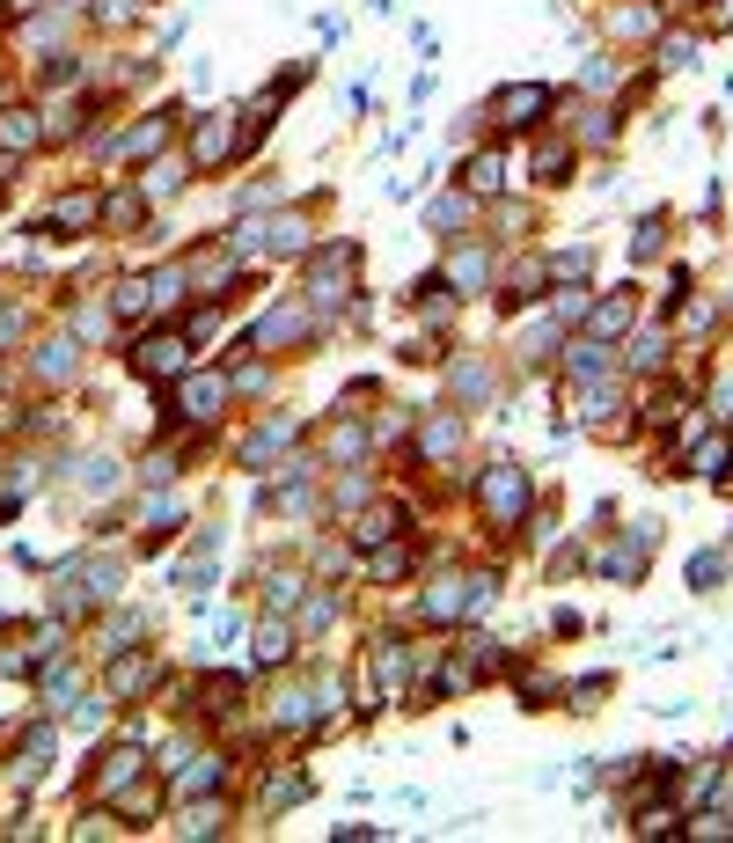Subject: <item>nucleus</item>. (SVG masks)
<instances>
[{"instance_id": "f257e3e1", "label": "nucleus", "mask_w": 733, "mask_h": 843, "mask_svg": "<svg viewBox=\"0 0 733 843\" xmlns=\"http://www.w3.org/2000/svg\"><path fill=\"white\" fill-rule=\"evenodd\" d=\"M125 360H132L140 382H176V374H191V331H154V337H140Z\"/></svg>"}, {"instance_id": "f03ea898", "label": "nucleus", "mask_w": 733, "mask_h": 843, "mask_svg": "<svg viewBox=\"0 0 733 843\" xmlns=\"http://www.w3.org/2000/svg\"><path fill=\"white\" fill-rule=\"evenodd\" d=\"M477 506H485L499 529H521V521H528V477H521L513 462H491L485 484H477Z\"/></svg>"}, {"instance_id": "7ed1b4c3", "label": "nucleus", "mask_w": 733, "mask_h": 843, "mask_svg": "<svg viewBox=\"0 0 733 843\" xmlns=\"http://www.w3.org/2000/svg\"><path fill=\"white\" fill-rule=\"evenodd\" d=\"M235 147H243V111H206V118L191 125V169L235 162Z\"/></svg>"}, {"instance_id": "20e7f679", "label": "nucleus", "mask_w": 733, "mask_h": 843, "mask_svg": "<svg viewBox=\"0 0 733 843\" xmlns=\"http://www.w3.org/2000/svg\"><path fill=\"white\" fill-rule=\"evenodd\" d=\"M309 337H316V309H309V301H287V309H271L265 323L243 337V353L249 345H257V353H287V345H309Z\"/></svg>"}, {"instance_id": "39448f33", "label": "nucleus", "mask_w": 733, "mask_h": 843, "mask_svg": "<svg viewBox=\"0 0 733 843\" xmlns=\"http://www.w3.org/2000/svg\"><path fill=\"white\" fill-rule=\"evenodd\" d=\"M550 89H543V81H507V89H499V96H491V118L507 125V132H528V125H543L550 118Z\"/></svg>"}, {"instance_id": "423d86ee", "label": "nucleus", "mask_w": 733, "mask_h": 843, "mask_svg": "<svg viewBox=\"0 0 733 843\" xmlns=\"http://www.w3.org/2000/svg\"><path fill=\"white\" fill-rule=\"evenodd\" d=\"M228 396H235V382H228V374H213V367H206V374H184V396H176V418H191V426H220V418H228Z\"/></svg>"}, {"instance_id": "0eeeda50", "label": "nucleus", "mask_w": 733, "mask_h": 843, "mask_svg": "<svg viewBox=\"0 0 733 843\" xmlns=\"http://www.w3.org/2000/svg\"><path fill=\"white\" fill-rule=\"evenodd\" d=\"M147 690H154V660H147V653H110V674H103V697L110 704H140Z\"/></svg>"}, {"instance_id": "6e6552de", "label": "nucleus", "mask_w": 733, "mask_h": 843, "mask_svg": "<svg viewBox=\"0 0 733 843\" xmlns=\"http://www.w3.org/2000/svg\"><path fill=\"white\" fill-rule=\"evenodd\" d=\"M170 132H176V111H147V118L118 140V154H125V162H154V154L170 147Z\"/></svg>"}, {"instance_id": "1a4fd4ad", "label": "nucleus", "mask_w": 733, "mask_h": 843, "mask_svg": "<svg viewBox=\"0 0 733 843\" xmlns=\"http://www.w3.org/2000/svg\"><path fill=\"white\" fill-rule=\"evenodd\" d=\"M67 228H73V235H81V228H103V192H67L37 235H67Z\"/></svg>"}, {"instance_id": "9d476101", "label": "nucleus", "mask_w": 733, "mask_h": 843, "mask_svg": "<svg viewBox=\"0 0 733 843\" xmlns=\"http://www.w3.org/2000/svg\"><path fill=\"white\" fill-rule=\"evenodd\" d=\"M565 353H572V360H565L572 382H609V374H616V345H609V337H572Z\"/></svg>"}, {"instance_id": "9b49d317", "label": "nucleus", "mask_w": 733, "mask_h": 843, "mask_svg": "<svg viewBox=\"0 0 733 843\" xmlns=\"http://www.w3.org/2000/svg\"><path fill=\"white\" fill-rule=\"evenodd\" d=\"M631 315H638V293H631V287H616L602 309H586V337H609V345H616V337L631 331Z\"/></svg>"}, {"instance_id": "f8f14e48", "label": "nucleus", "mask_w": 733, "mask_h": 843, "mask_svg": "<svg viewBox=\"0 0 733 843\" xmlns=\"http://www.w3.org/2000/svg\"><path fill=\"white\" fill-rule=\"evenodd\" d=\"M455 448H463V418H455V411H433V418L418 426V462H447Z\"/></svg>"}, {"instance_id": "ddd939ff", "label": "nucleus", "mask_w": 733, "mask_h": 843, "mask_svg": "<svg viewBox=\"0 0 733 843\" xmlns=\"http://www.w3.org/2000/svg\"><path fill=\"white\" fill-rule=\"evenodd\" d=\"M645 543H653V529H631L624 543H609V551H594V565H602L609 579H638V573H645Z\"/></svg>"}, {"instance_id": "4468645a", "label": "nucleus", "mask_w": 733, "mask_h": 843, "mask_svg": "<svg viewBox=\"0 0 733 843\" xmlns=\"http://www.w3.org/2000/svg\"><path fill=\"white\" fill-rule=\"evenodd\" d=\"M30 367H37V382H45V389H67L73 374H81V345L51 337V345H37V360H30Z\"/></svg>"}, {"instance_id": "2eb2a0df", "label": "nucleus", "mask_w": 733, "mask_h": 843, "mask_svg": "<svg viewBox=\"0 0 733 843\" xmlns=\"http://www.w3.org/2000/svg\"><path fill=\"white\" fill-rule=\"evenodd\" d=\"M140 771H147L140 741H132V748H110V755H103V771H96V793H103V799H125V785H132Z\"/></svg>"}, {"instance_id": "dca6fc26", "label": "nucleus", "mask_w": 733, "mask_h": 843, "mask_svg": "<svg viewBox=\"0 0 733 843\" xmlns=\"http://www.w3.org/2000/svg\"><path fill=\"white\" fill-rule=\"evenodd\" d=\"M440 279H447L455 293H485V287H491V250H455Z\"/></svg>"}, {"instance_id": "f3484780", "label": "nucleus", "mask_w": 733, "mask_h": 843, "mask_svg": "<svg viewBox=\"0 0 733 843\" xmlns=\"http://www.w3.org/2000/svg\"><path fill=\"white\" fill-rule=\"evenodd\" d=\"M265 228H271V250H279V257H316V228L301 213H279V220H265Z\"/></svg>"}, {"instance_id": "a211bd4d", "label": "nucleus", "mask_w": 733, "mask_h": 843, "mask_svg": "<svg viewBox=\"0 0 733 843\" xmlns=\"http://www.w3.org/2000/svg\"><path fill=\"white\" fill-rule=\"evenodd\" d=\"M30 147H45L37 111H0V154H30Z\"/></svg>"}, {"instance_id": "6ab92c4d", "label": "nucleus", "mask_w": 733, "mask_h": 843, "mask_svg": "<svg viewBox=\"0 0 733 843\" xmlns=\"http://www.w3.org/2000/svg\"><path fill=\"white\" fill-rule=\"evenodd\" d=\"M426 220H433L440 235H463L469 220H477V192H455V198H433V206H426Z\"/></svg>"}, {"instance_id": "aec40b11", "label": "nucleus", "mask_w": 733, "mask_h": 843, "mask_svg": "<svg viewBox=\"0 0 733 843\" xmlns=\"http://www.w3.org/2000/svg\"><path fill=\"white\" fill-rule=\"evenodd\" d=\"M418 616H426V624H455V616H463V579H433V594L418 602Z\"/></svg>"}, {"instance_id": "412c9836", "label": "nucleus", "mask_w": 733, "mask_h": 843, "mask_svg": "<svg viewBox=\"0 0 733 843\" xmlns=\"http://www.w3.org/2000/svg\"><path fill=\"white\" fill-rule=\"evenodd\" d=\"M572 162H580V154H572L565 140H550V147H536V162H528V176H536V184H565V176H572Z\"/></svg>"}, {"instance_id": "4be33fe9", "label": "nucleus", "mask_w": 733, "mask_h": 843, "mask_svg": "<svg viewBox=\"0 0 733 843\" xmlns=\"http://www.w3.org/2000/svg\"><path fill=\"white\" fill-rule=\"evenodd\" d=\"M660 250H667V213H645L631 228V265H653Z\"/></svg>"}, {"instance_id": "5701e85b", "label": "nucleus", "mask_w": 733, "mask_h": 843, "mask_svg": "<svg viewBox=\"0 0 733 843\" xmlns=\"http://www.w3.org/2000/svg\"><path fill=\"white\" fill-rule=\"evenodd\" d=\"M287 440H293V418H271V426H265V434H257V440H243V462H249V470H265V462L279 455Z\"/></svg>"}, {"instance_id": "b1692460", "label": "nucleus", "mask_w": 733, "mask_h": 843, "mask_svg": "<svg viewBox=\"0 0 733 843\" xmlns=\"http://www.w3.org/2000/svg\"><path fill=\"white\" fill-rule=\"evenodd\" d=\"M396 529H404V506H389V513H360V521H352V543L374 551V543H389Z\"/></svg>"}, {"instance_id": "393cba45", "label": "nucleus", "mask_w": 733, "mask_h": 843, "mask_svg": "<svg viewBox=\"0 0 733 843\" xmlns=\"http://www.w3.org/2000/svg\"><path fill=\"white\" fill-rule=\"evenodd\" d=\"M176 829H184V836H220V829H228V807H220V799H198V807L176 815Z\"/></svg>"}, {"instance_id": "a878e982", "label": "nucleus", "mask_w": 733, "mask_h": 843, "mask_svg": "<svg viewBox=\"0 0 733 843\" xmlns=\"http://www.w3.org/2000/svg\"><path fill=\"white\" fill-rule=\"evenodd\" d=\"M140 213H147V192H125V184L103 192V228H110V235H118L125 220H140Z\"/></svg>"}, {"instance_id": "bb28decb", "label": "nucleus", "mask_w": 733, "mask_h": 843, "mask_svg": "<svg viewBox=\"0 0 733 843\" xmlns=\"http://www.w3.org/2000/svg\"><path fill=\"white\" fill-rule=\"evenodd\" d=\"M653 67H697V37H689V30L653 37Z\"/></svg>"}, {"instance_id": "cd10ccee", "label": "nucleus", "mask_w": 733, "mask_h": 843, "mask_svg": "<svg viewBox=\"0 0 733 843\" xmlns=\"http://www.w3.org/2000/svg\"><path fill=\"white\" fill-rule=\"evenodd\" d=\"M330 616H338V602L316 587V594L301 602V616H293V631H301V638H323V631H330Z\"/></svg>"}, {"instance_id": "c85d7f7f", "label": "nucleus", "mask_w": 733, "mask_h": 843, "mask_svg": "<svg viewBox=\"0 0 733 843\" xmlns=\"http://www.w3.org/2000/svg\"><path fill=\"white\" fill-rule=\"evenodd\" d=\"M243 690H249L243 674H213V682H206V690H198V712H213V719H220V712H228V704L243 697Z\"/></svg>"}, {"instance_id": "c756f323", "label": "nucleus", "mask_w": 733, "mask_h": 843, "mask_svg": "<svg viewBox=\"0 0 733 843\" xmlns=\"http://www.w3.org/2000/svg\"><path fill=\"white\" fill-rule=\"evenodd\" d=\"M147 309H154V287H147V279H118V293H110V315H132V323H140Z\"/></svg>"}, {"instance_id": "7c9ffc66", "label": "nucleus", "mask_w": 733, "mask_h": 843, "mask_svg": "<svg viewBox=\"0 0 733 843\" xmlns=\"http://www.w3.org/2000/svg\"><path fill=\"white\" fill-rule=\"evenodd\" d=\"M257 660H265V668H287V660H293V624H279V616H271L265 638H257Z\"/></svg>"}, {"instance_id": "2f4dec72", "label": "nucleus", "mask_w": 733, "mask_h": 843, "mask_svg": "<svg viewBox=\"0 0 733 843\" xmlns=\"http://www.w3.org/2000/svg\"><path fill=\"white\" fill-rule=\"evenodd\" d=\"M697 477H711V484H726L733 477V440H711V448H697V462H689Z\"/></svg>"}, {"instance_id": "473e14b6", "label": "nucleus", "mask_w": 733, "mask_h": 843, "mask_svg": "<svg viewBox=\"0 0 733 843\" xmlns=\"http://www.w3.org/2000/svg\"><path fill=\"white\" fill-rule=\"evenodd\" d=\"M463 192H477V198L499 192V154H469V162H463Z\"/></svg>"}, {"instance_id": "72a5a7b5", "label": "nucleus", "mask_w": 733, "mask_h": 843, "mask_svg": "<svg viewBox=\"0 0 733 843\" xmlns=\"http://www.w3.org/2000/svg\"><path fill=\"white\" fill-rule=\"evenodd\" d=\"M631 367H638V374L667 367V331H638V337H631Z\"/></svg>"}, {"instance_id": "f704fd0d", "label": "nucleus", "mask_w": 733, "mask_h": 843, "mask_svg": "<svg viewBox=\"0 0 733 843\" xmlns=\"http://www.w3.org/2000/svg\"><path fill=\"white\" fill-rule=\"evenodd\" d=\"M660 15H667L660 0H638V8H624V15H616V30H624V37H645V30H660Z\"/></svg>"}, {"instance_id": "c9c22d12", "label": "nucleus", "mask_w": 733, "mask_h": 843, "mask_svg": "<svg viewBox=\"0 0 733 843\" xmlns=\"http://www.w3.org/2000/svg\"><path fill=\"white\" fill-rule=\"evenodd\" d=\"M719 579H726V557H719V551H697V557H689V587H697V594H711Z\"/></svg>"}, {"instance_id": "e433bc0d", "label": "nucleus", "mask_w": 733, "mask_h": 843, "mask_svg": "<svg viewBox=\"0 0 733 843\" xmlns=\"http://www.w3.org/2000/svg\"><path fill=\"white\" fill-rule=\"evenodd\" d=\"M411 565H418L411 551H382V543H374V557H366V579H404Z\"/></svg>"}, {"instance_id": "4c0bfd02", "label": "nucleus", "mask_w": 733, "mask_h": 843, "mask_svg": "<svg viewBox=\"0 0 733 843\" xmlns=\"http://www.w3.org/2000/svg\"><path fill=\"white\" fill-rule=\"evenodd\" d=\"M73 477L89 484V492H110V484H118V462H110V455H89V462H73Z\"/></svg>"}, {"instance_id": "58836bf2", "label": "nucleus", "mask_w": 733, "mask_h": 843, "mask_svg": "<svg viewBox=\"0 0 733 843\" xmlns=\"http://www.w3.org/2000/svg\"><path fill=\"white\" fill-rule=\"evenodd\" d=\"M176 184H184V169H176V162H154V169H147V184H140V192H147V198H170Z\"/></svg>"}, {"instance_id": "ea45409f", "label": "nucleus", "mask_w": 733, "mask_h": 843, "mask_svg": "<svg viewBox=\"0 0 733 843\" xmlns=\"http://www.w3.org/2000/svg\"><path fill=\"white\" fill-rule=\"evenodd\" d=\"M594 265V250H558V257H543V272H558V279H580Z\"/></svg>"}, {"instance_id": "a19ab883", "label": "nucleus", "mask_w": 733, "mask_h": 843, "mask_svg": "<svg viewBox=\"0 0 733 843\" xmlns=\"http://www.w3.org/2000/svg\"><path fill=\"white\" fill-rule=\"evenodd\" d=\"M330 455H338V462H360L366 455V434H360V426H338V434H330Z\"/></svg>"}, {"instance_id": "79ce46f5", "label": "nucleus", "mask_w": 733, "mask_h": 843, "mask_svg": "<svg viewBox=\"0 0 733 843\" xmlns=\"http://www.w3.org/2000/svg\"><path fill=\"white\" fill-rule=\"evenodd\" d=\"M675 411H683V396H675V389H653V396H645V426H667Z\"/></svg>"}, {"instance_id": "37998d69", "label": "nucleus", "mask_w": 733, "mask_h": 843, "mask_svg": "<svg viewBox=\"0 0 733 843\" xmlns=\"http://www.w3.org/2000/svg\"><path fill=\"white\" fill-rule=\"evenodd\" d=\"M132 15H140V0H96V23L103 30H125Z\"/></svg>"}, {"instance_id": "c03bdc74", "label": "nucleus", "mask_w": 733, "mask_h": 843, "mask_svg": "<svg viewBox=\"0 0 733 843\" xmlns=\"http://www.w3.org/2000/svg\"><path fill=\"white\" fill-rule=\"evenodd\" d=\"M580 89H586V96L616 89V67H609V59H586V67H580Z\"/></svg>"}, {"instance_id": "a18cd8bd", "label": "nucleus", "mask_w": 733, "mask_h": 843, "mask_svg": "<svg viewBox=\"0 0 733 843\" xmlns=\"http://www.w3.org/2000/svg\"><path fill=\"white\" fill-rule=\"evenodd\" d=\"M455 389H463V396H491V367H455Z\"/></svg>"}, {"instance_id": "49530a36", "label": "nucleus", "mask_w": 733, "mask_h": 843, "mask_svg": "<svg viewBox=\"0 0 733 843\" xmlns=\"http://www.w3.org/2000/svg\"><path fill=\"white\" fill-rule=\"evenodd\" d=\"M594 697H609V674H586V682H572V712H594Z\"/></svg>"}, {"instance_id": "de8ad7c7", "label": "nucleus", "mask_w": 733, "mask_h": 843, "mask_svg": "<svg viewBox=\"0 0 733 843\" xmlns=\"http://www.w3.org/2000/svg\"><path fill=\"white\" fill-rule=\"evenodd\" d=\"M558 323H586V287H580V279L558 293Z\"/></svg>"}, {"instance_id": "09e8293b", "label": "nucleus", "mask_w": 733, "mask_h": 843, "mask_svg": "<svg viewBox=\"0 0 733 843\" xmlns=\"http://www.w3.org/2000/svg\"><path fill=\"white\" fill-rule=\"evenodd\" d=\"M176 513H184V499H147L140 521H154V529H162V521H176Z\"/></svg>"}, {"instance_id": "8fccbe9b", "label": "nucleus", "mask_w": 733, "mask_h": 843, "mask_svg": "<svg viewBox=\"0 0 733 843\" xmlns=\"http://www.w3.org/2000/svg\"><path fill=\"white\" fill-rule=\"evenodd\" d=\"M293 587H301L293 573H271V609H287V602H293Z\"/></svg>"}, {"instance_id": "3c124183", "label": "nucleus", "mask_w": 733, "mask_h": 843, "mask_svg": "<svg viewBox=\"0 0 733 843\" xmlns=\"http://www.w3.org/2000/svg\"><path fill=\"white\" fill-rule=\"evenodd\" d=\"M711 30H733V0H726V8H711Z\"/></svg>"}, {"instance_id": "603ef678", "label": "nucleus", "mask_w": 733, "mask_h": 843, "mask_svg": "<svg viewBox=\"0 0 733 843\" xmlns=\"http://www.w3.org/2000/svg\"><path fill=\"white\" fill-rule=\"evenodd\" d=\"M15 8H37V0H15Z\"/></svg>"}]
</instances>
